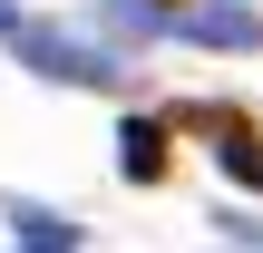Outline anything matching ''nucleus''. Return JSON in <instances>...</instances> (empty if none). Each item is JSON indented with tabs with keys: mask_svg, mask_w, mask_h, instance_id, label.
Instances as JSON below:
<instances>
[{
	"mask_svg": "<svg viewBox=\"0 0 263 253\" xmlns=\"http://www.w3.org/2000/svg\"><path fill=\"white\" fill-rule=\"evenodd\" d=\"M10 244H39V253H68V244H78V224H68V215H49V205H10Z\"/></svg>",
	"mask_w": 263,
	"mask_h": 253,
	"instance_id": "4",
	"label": "nucleus"
},
{
	"mask_svg": "<svg viewBox=\"0 0 263 253\" xmlns=\"http://www.w3.org/2000/svg\"><path fill=\"white\" fill-rule=\"evenodd\" d=\"M117 166H127L137 185H156V176H166V117H127V127H117Z\"/></svg>",
	"mask_w": 263,
	"mask_h": 253,
	"instance_id": "3",
	"label": "nucleus"
},
{
	"mask_svg": "<svg viewBox=\"0 0 263 253\" xmlns=\"http://www.w3.org/2000/svg\"><path fill=\"white\" fill-rule=\"evenodd\" d=\"M215 234H224V244H263V224H254V215H215Z\"/></svg>",
	"mask_w": 263,
	"mask_h": 253,
	"instance_id": "5",
	"label": "nucleus"
},
{
	"mask_svg": "<svg viewBox=\"0 0 263 253\" xmlns=\"http://www.w3.org/2000/svg\"><path fill=\"white\" fill-rule=\"evenodd\" d=\"M146 29H176V39H205V49H254L263 39L254 10H185V0L176 10H146Z\"/></svg>",
	"mask_w": 263,
	"mask_h": 253,
	"instance_id": "2",
	"label": "nucleus"
},
{
	"mask_svg": "<svg viewBox=\"0 0 263 253\" xmlns=\"http://www.w3.org/2000/svg\"><path fill=\"white\" fill-rule=\"evenodd\" d=\"M10 59L39 68V78H59V88H117V78H127V59H117L107 39L49 29V20H10Z\"/></svg>",
	"mask_w": 263,
	"mask_h": 253,
	"instance_id": "1",
	"label": "nucleus"
}]
</instances>
